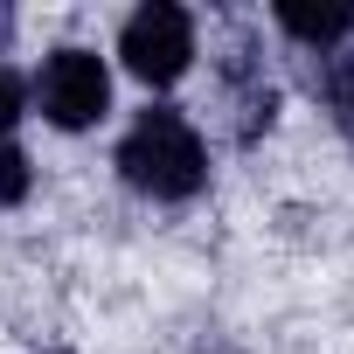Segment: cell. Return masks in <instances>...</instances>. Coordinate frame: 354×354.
<instances>
[{
  "mask_svg": "<svg viewBox=\"0 0 354 354\" xmlns=\"http://www.w3.org/2000/svg\"><path fill=\"white\" fill-rule=\"evenodd\" d=\"M28 195V153L15 139H0V209H15Z\"/></svg>",
  "mask_w": 354,
  "mask_h": 354,
  "instance_id": "52a82bcc",
  "label": "cell"
},
{
  "mask_svg": "<svg viewBox=\"0 0 354 354\" xmlns=\"http://www.w3.org/2000/svg\"><path fill=\"white\" fill-rule=\"evenodd\" d=\"M118 174L125 188L153 195V202H188L202 195L209 181V153H202V132L174 111V104H153L132 118V132L118 139Z\"/></svg>",
  "mask_w": 354,
  "mask_h": 354,
  "instance_id": "6da1fadb",
  "label": "cell"
},
{
  "mask_svg": "<svg viewBox=\"0 0 354 354\" xmlns=\"http://www.w3.org/2000/svg\"><path fill=\"white\" fill-rule=\"evenodd\" d=\"M313 84H319V97H326L333 125H340V132L354 139V56H319Z\"/></svg>",
  "mask_w": 354,
  "mask_h": 354,
  "instance_id": "8992f818",
  "label": "cell"
},
{
  "mask_svg": "<svg viewBox=\"0 0 354 354\" xmlns=\"http://www.w3.org/2000/svg\"><path fill=\"white\" fill-rule=\"evenodd\" d=\"M230 104H236V139H257L271 125V111H278V91L264 84V70L250 63V49L230 56Z\"/></svg>",
  "mask_w": 354,
  "mask_h": 354,
  "instance_id": "5b68a950",
  "label": "cell"
},
{
  "mask_svg": "<svg viewBox=\"0 0 354 354\" xmlns=\"http://www.w3.org/2000/svg\"><path fill=\"white\" fill-rule=\"evenodd\" d=\"M35 104H42V118L49 125H63V132H84V125H97L104 111H111V70H104V56L97 49H56L49 63H42V77H35Z\"/></svg>",
  "mask_w": 354,
  "mask_h": 354,
  "instance_id": "3957f363",
  "label": "cell"
},
{
  "mask_svg": "<svg viewBox=\"0 0 354 354\" xmlns=\"http://www.w3.org/2000/svg\"><path fill=\"white\" fill-rule=\"evenodd\" d=\"M278 28L285 35H299V42H313L319 56L354 28V8L347 0H278Z\"/></svg>",
  "mask_w": 354,
  "mask_h": 354,
  "instance_id": "277c9868",
  "label": "cell"
},
{
  "mask_svg": "<svg viewBox=\"0 0 354 354\" xmlns=\"http://www.w3.org/2000/svg\"><path fill=\"white\" fill-rule=\"evenodd\" d=\"M21 104H28V91H21V77L0 63V139H15V118H21Z\"/></svg>",
  "mask_w": 354,
  "mask_h": 354,
  "instance_id": "ba28073f",
  "label": "cell"
},
{
  "mask_svg": "<svg viewBox=\"0 0 354 354\" xmlns=\"http://www.w3.org/2000/svg\"><path fill=\"white\" fill-rule=\"evenodd\" d=\"M118 56L139 84L167 91V84H181L188 63H195V15L188 8H174V0H153V8H139L118 35Z\"/></svg>",
  "mask_w": 354,
  "mask_h": 354,
  "instance_id": "7a4b0ae2",
  "label": "cell"
}]
</instances>
